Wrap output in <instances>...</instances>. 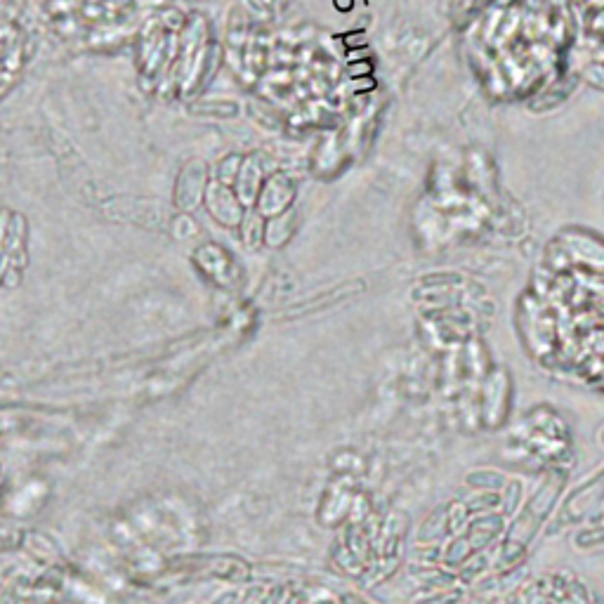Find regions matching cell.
I'll use <instances>...</instances> for the list:
<instances>
[{"label": "cell", "instance_id": "cell-1", "mask_svg": "<svg viewBox=\"0 0 604 604\" xmlns=\"http://www.w3.org/2000/svg\"><path fill=\"white\" fill-rule=\"evenodd\" d=\"M602 444H604V435H602Z\"/></svg>", "mask_w": 604, "mask_h": 604}]
</instances>
